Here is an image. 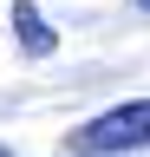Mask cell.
<instances>
[{
  "mask_svg": "<svg viewBox=\"0 0 150 157\" xmlns=\"http://www.w3.org/2000/svg\"><path fill=\"white\" fill-rule=\"evenodd\" d=\"M65 151H79V157H137V151H150V98H130V105L65 131Z\"/></svg>",
  "mask_w": 150,
  "mask_h": 157,
  "instance_id": "cell-1",
  "label": "cell"
},
{
  "mask_svg": "<svg viewBox=\"0 0 150 157\" xmlns=\"http://www.w3.org/2000/svg\"><path fill=\"white\" fill-rule=\"evenodd\" d=\"M7 20H13V33H20V46H26L33 59H52V52H59V33L46 26V13L33 7V0H13V13H7Z\"/></svg>",
  "mask_w": 150,
  "mask_h": 157,
  "instance_id": "cell-2",
  "label": "cell"
},
{
  "mask_svg": "<svg viewBox=\"0 0 150 157\" xmlns=\"http://www.w3.org/2000/svg\"><path fill=\"white\" fill-rule=\"evenodd\" d=\"M0 157H13V151H7V144H0Z\"/></svg>",
  "mask_w": 150,
  "mask_h": 157,
  "instance_id": "cell-3",
  "label": "cell"
}]
</instances>
